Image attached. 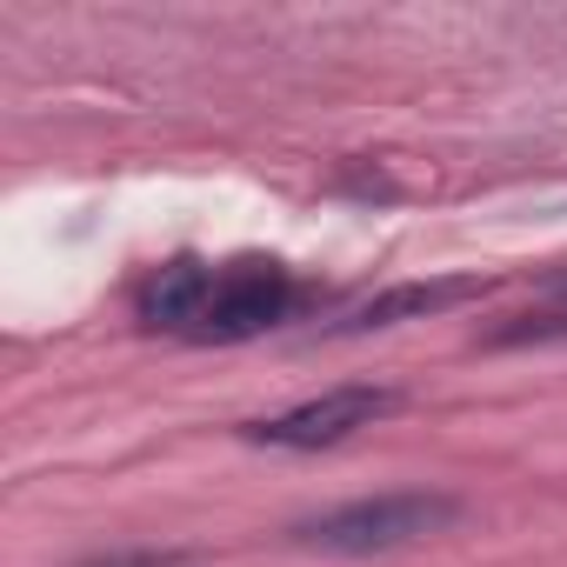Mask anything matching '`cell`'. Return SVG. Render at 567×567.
<instances>
[{
  "label": "cell",
  "mask_w": 567,
  "mask_h": 567,
  "mask_svg": "<svg viewBox=\"0 0 567 567\" xmlns=\"http://www.w3.org/2000/svg\"><path fill=\"white\" fill-rule=\"evenodd\" d=\"M454 520H461V494L394 487V494H368V501H341L328 514H308L288 527V540L315 547V554H394V547H414L427 534H447Z\"/></svg>",
  "instance_id": "cell-1"
},
{
  "label": "cell",
  "mask_w": 567,
  "mask_h": 567,
  "mask_svg": "<svg viewBox=\"0 0 567 567\" xmlns=\"http://www.w3.org/2000/svg\"><path fill=\"white\" fill-rule=\"evenodd\" d=\"M288 308H295L288 260H274V254H234V260H214L207 295H200V308H194V321H187L181 341H194V348H234V341L267 334Z\"/></svg>",
  "instance_id": "cell-2"
},
{
  "label": "cell",
  "mask_w": 567,
  "mask_h": 567,
  "mask_svg": "<svg viewBox=\"0 0 567 567\" xmlns=\"http://www.w3.org/2000/svg\"><path fill=\"white\" fill-rule=\"evenodd\" d=\"M401 408V394L394 388H328V394H315V401H301V408H288V414H267V421H247L240 434L254 441V447H288V454H315V447H334V441H348V434H361V427H374L381 414H394Z\"/></svg>",
  "instance_id": "cell-3"
},
{
  "label": "cell",
  "mask_w": 567,
  "mask_h": 567,
  "mask_svg": "<svg viewBox=\"0 0 567 567\" xmlns=\"http://www.w3.org/2000/svg\"><path fill=\"white\" fill-rule=\"evenodd\" d=\"M494 288L481 274H441V280H401V288H381L368 295L361 308H348L341 321H328V334H374V328H401V321H427V315H447V308H467Z\"/></svg>",
  "instance_id": "cell-4"
},
{
  "label": "cell",
  "mask_w": 567,
  "mask_h": 567,
  "mask_svg": "<svg viewBox=\"0 0 567 567\" xmlns=\"http://www.w3.org/2000/svg\"><path fill=\"white\" fill-rule=\"evenodd\" d=\"M207 274H214V260H200V254L161 260V267L141 280V295H134L141 328H147V334H187V321H194V308H200V295H207Z\"/></svg>",
  "instance_id": "cell-5"
},
{
  "label": "cell",
  "mask_w": 567,
  "mask_h": 567,
  "mask_svg": "<svg viewBox=\"0 0 567 567\" xmlns=\"http://www.w3.org/2000/svg\"><path fill=\"white\" fill-rule=\"evenodd\" d=\"M554 341H567V295H560L554 308L514 315V321H501V328H487V334H481V348H487V354H501V348H554Z\"/></svg>",
  "instance_id": "cell-6"
},
{
  "label": "cell",
  "mask_w": 567,
  "mask_h": 567,
  "mask_svg": "<svg viewBox=\"0 0 567 567\" xmlns=\"http://www.w3.org/2000/svg\"><path fill=\"white\" fill-rule=\"evenodd\" d=\"M87 567H174V554H121V560H87Z\"/></svg>",
  "instance_id": "cell-7"
}]
</instances>
